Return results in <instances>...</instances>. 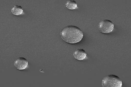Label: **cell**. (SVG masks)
Instances as JSON below:
<instances>
[{"label": "cell", "instance_id": "cell-1", "mask_svg": "<svg viewBox=\"0 0 131 87\" xmlns=\"http://www.w3.org/2000/svg\"><path fill=\"white\" fill-rule=\"evenodd\" d=\"M61 39L69 44H76L83 38V31L78 27L70 25L64 28L60 32Z\"/></svg>", "mask_w": 131, "mask_h": 87}, {"label": "cell", "instance_id": "cell-2", "mask_svg": "<svg viewBox=\"0 0 131 87\" xmlns=\"http://www.w3.org/2000/svg\"><path fill=\"white\" fill-rule=\"evenodd\" d=\"M122 84L121 79L114 74L104 77L102 81V85L104 87H121Z\"/></svg>", "mask_w": 131, "mask_h": 87}, {"label": "cell", "instance_id": "cell-3", "mask_svg": "<svg viewBox=\"0 0 131 87\" xmlns=\"http://www.w3.org/2000/svg\"><path fill=\"white\" fill-rule=\"evenodd\" d=\"M98 28L101 32L103 34H108L111 32L114 28V24L112 21L104 20L99 23Z\"/></svg>", "mask_w": 131, "mask_h": 87}, {"label": "cell", "instance_id": "cell-4", "mask_svg": "<svg viewBox=\"0 0 131 87\" xmlns=\"http://www.w3.org/2000/svg\"><path fill=\"white\" fill-rule=\"evenodd\" d=\"M15 68L18 70H23L28 66V61L27 59L23 57L18 58L14 62Z\"/></svg>", "mask_w": 131, "mask_h": 87}, {"label": "cell", "instance_id": "cell-5", "mask_svg": "<svg viewBox=\"0 0 131 87\" xmlns=\"http://www.w3.org/2000/svg\"><path fill=\"white\" fill-rule=\"evenodd\" d=\"M86 52L83 49H78L73 53V56L75 58L78 60H82L85 59L86 57Z\"/></svg>", "mask_w": 131, "mask_h": 87}, {"label": "cell", "instance_id": "cell-6", "mask_svg": "<svg viewBox=\"0 0 131 87\" xmlns=\"http://www.w3.org/2000/svg\"><path fill=\"white\" fill-rule=\"evenodd\" d=\"M12 12L15 15H21L24 12V10L23 7L20 5H15L12 9Z\"/></svg>", "mask_w": 131, "mask_h": 87}, {"label": "cell", "instance_id": "cell-7", "mask_svg": "<svg viewBox=\"0 0 131 87\" xmlns=\"http://www.w3.org/2000/svg\"><path fill=\"white\" fill-rule=\"evenodd\" d=\"M66 7L70 10H73L78 7V4L75 1H67L66 4Z\"/></svg>", "mask_w": 131, "mask_h": 87}]
</instances>
